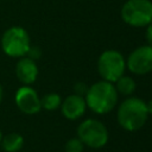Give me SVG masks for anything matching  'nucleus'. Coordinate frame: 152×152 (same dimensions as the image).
<instances>
[{
    "label": "nucleus",
    "instance_id": "nucleus-16",
    "mask_svg": "<svg viewBox=\"0 0 152 152\" xmlns=\"http://www.w3.org/2000/svg\"><path fill=\"white\" fill-rule=\"evenodd\" d=\"M74 90H75V94H76V95L83 96V95H86V93H87V90H88V87H87L86 83H83V82H78V83L75 84Z\"/></svg>",
    "mask_w": 152,
    "mask_h": 152
},
{
    "label": "nucleus",
    "instance_id": "nucleus-2",
    "mask_svg": "<svg viewBox=\"0 0 152 152\" xmlns=\"http://www.w3.org/2000/svg\"><path fill=\"white\" fill-rule=\"evenodd\" d=\"M147 116L146 102L138 97H128L122 101L116 114L119 125L128 132L140 129L145 125Z\"/></svg>",
    "mask_w": 152,
    "mask_h": 152
},
{
    "label": "nucleus",
    "instance_id": "nucleus-20",
    "mask_svg": "<svg viewBox=\"0 0 152 152\" xmlns=\"http://www.w3.org/2000/svg\"><path fill=\"white\" fill-rule=\"evenodd\" d=\"M1 139H2V132H1V129H0V142H1Z\"/></svg>",
    "mask_w": 152,
    "mask_h": 152
},
{
    "label": "nucleus",
    "instance_id": "nucleus-9",
    "mask_svg": "<svg viewBox=\"0 0 152 152\" xmlns=\"http://www.w3.org/2000/svg\"><path fill=\"white\" fill-rule=\"evenodd\" d=\"M86 100L83 96L72 94L66 96L61 103V110L64 118L69 120H76L81 118L86 112Z\"/></svg>",
    "mask_w": 152,
    "mask_h": 152
},
{
    "label": "nucleus",
    "instance_id": "nucleus-19",
    "mask_svg": "<svg viewBox=\"0 0 152 152\" xmlns=\"http://www.w3.org/2000/svg\"><path fill=\"white\" fill-rule=\"evenodd\" d=\"M2 94H4V90H2V87L0 84V104H1V101H2Z\"/></svg>",
    "mask_w": 152,
    "mask_h": 152
},
{
    "label": "nucleus",
    "instance_id": "nucleus-3",
    "mask_svg": "<svg viewBox=\"0 0 152 152\" xmlns=\"http://www.w3.org/2000/svg\"><path fill=\"white\" fill-rule=\"evenodd\" d=\"M30 46V36L21 26H11L1 36V49L10 57L20 58L26 56Z\"/></svg>",
    "mask_w": 152,
    "mask_h": 152
},
{
    "label": "nucleus",
    "instance_id": "nucleus-12",
    "mask_svg": "<svg viewBox=\"0 0 152 152\" xmlns=\"http://www.w3.org/2000/svg\"><path fill=\"white\" fill-rule=\"evenodd\" d=\"M115 89L118 91V94H121V95H132L135 90V81L129 77V76H125L122 75L116 82H115Z\"/></svg>",
    "mask_w": 152,
    "mask_h": 152
},
{
    "label": "nucleus",
    "instance_id": "nucleus-17",
    "mask_svg": "<svg viewBox=\"0 0 152 152\" xmlns=\"http://www.w3.org/2000/svg\"><path fill=\"white\" fill-rule=\"evenodd\" d=\"M145 37H146V42L148 43V45H152V23H150V24L146 26Z\"/></svg>",
    "mask_w": 152,
    "mask_h": 152
},
{
    "label": "nucleus",
    "instance_id": "nucleus-13",
    "mask_svg": "<svg viewBox=\"0 0 152 152\" xmlns=\"http://www.w3.org/2000/svg\"><path fill=\"white\" fill-rule=\"evenodd\" d=\"M62 99L57 93H49L40 99V106L45 110H56L61 107Z\"/></svg>",
    "mask_w": 152,
    "mask_h": 152
},
{
    "label": "nucleus",
    "instance_id": "nucleus-10",
    "mask_svg": "<svg viewBox=\"0 0 152 152\" xmlns=\"http://www.w3.org/2000/svg\"><path fill=\"white\" fill-rule=\"evenodd\" d=\"M15 75L19 82L25 86L34 83L38 77V66L36 64V61L26 56L20 57L15 65Z\"/></svg>",
    "mask_w": 152,
    "mask_h": 152
},
{
    "label": "nucleus",
    "instance_id": "nucleus-1",
    "mask_svg": "<svg viewBox=\"0 0 152 152\" xmlns=\"http://www.w3.org/2000/svg\"><path fill=\"white\" fill-rule=\"evenodd\" d=\"M86 104L96 114H107L118 102V91L113 83L99 81L91 84L86 93Z\"/></svg>",
    "mask_w": 152,
    "mask_h": 152
},
{
    "label": "nucleus",
    "instance_id": "nucleus-7",
    "mask_svg": "<svg viewBox=\"0 0 152 152\" xmlns=\"http://www.w3.org/2000/svg\"><path fill=\"white\" fill-rule=\"evenodd\" d=\"M127 69L134 75H146L152 71V45L134 49L126 61Z\"/></svg>",
    "mask_w": 152,
    "mask_h": 152
},
{
    "label": "nucleus",
    "instance_id": "nucleus-15",
    "mask_svg": "<svg viewBox=\"0 0 152 152\" xmlns=\"http://www.w3.org/2000/svg\"><path fill=\"white\" fill-rule=\"evenodd\" d=\"M26 56H27L28 58L36 61V59L40 58V56H42V51H40V49H39L38 46H32V45H31L30 49H28V51H27V53H26Z\"/></svg>",
    "mask_w": 152,
    "mask_h": 152
},
{
    "label": "nucleus",
    "instance_id": "nucleus-14",
    "mask_svg": "<svg viewBox=\"0 0 152 152\" xmlns=\"http://www.w3.org/2000/svg\"><path fill=\"white\" fill-rule=\"evenodd\" d=\"M84 147V144L78 138H71L66 141L64 150L65 152H82Z\"/></svg>",
    "mask_w": 152,
    "mask_h": 152
},
{
    "label": "nucleus",
    "instance_id": "nucleus-11",
    "mask_svg": "<svg viewBox=\"0 0 152 152\" xmlns=\"http://www.w3.org/2000/svg\"><path fill=\"white\" fill-rule=\"evenodd\" d=\"M0 146L5 152H18L24 146V138L21 134L15 132L8 133L6 135H2Z\"/></svg>",
    "mask_w": 152,
    "mask_h": 152
},
{
    "label": "nucleus",
    "instance_id": "nucleus-4",
    "mask_svg": "<svg viewBox=\"0 0 152 152\" xmlns=\"http://www.w3.org/2000/svg\"><path fill=\"white\" fill-rule=\"evenodd\" d=\"M121 19L129 26L144 27L152 23V1L127 0L121 7Z\"/></svg>",
    "mask_w": 152,
    "mask_h": 152
},
{
    "label": "nucleus",
    "instance_id": "nucleus-5",
    "mask_svg": "<svg viewBox=\"0 0 152 152\" xmlns=\"http://www.w3.org/2000/svg\"><path fill=\"white\" fill-rule=\"evenodd\" d=\"M126 70V61L116 50L103 51L97 59V71L103 81L115 83Z\"/></svg>",
    "mask_w": 152,
    "mask_h": 152
},
{
    "label": "nucleus",
    "instance_id": "nucleus-18",
    "mask_svg": "<svg viewBox=\"0 0 152 152\" xmlns=\"http://www.w3.org/2000/svg\"><path fill=\"white\" fill-rule=\"evenodd\" d=\"M146 108H147V113L152 115V99L146 103Z\"/></svg>",
    "mask_w": 152,
    "mask_h": 152
},
{
    "label": "nucleus",
    "instance_id": "nucleus-8",
    "mask_svg": "<svg viewBox=\"0 0 152 152\" xmlns=\"http://www.w3.org/2000/svg\"><path fill=\"white\" fill-rule=\"evenodd\" d=\"M14 101L18 109L27 115H33L40 112V97L38 96L37 91L31 88L30 86L20 87L14 95Z\"/></svg>",
    "mask_w": 152,
    "mask_h": 152
},
{
    "label": "nucleus",
    "instance_id": "nucleus-6",
    "mask_svg": "<svg viewBox=\"0 0 152 152\" xmlns=\"http://www.w3.org/2000/svg\"><path fill=\"white\" fill-rule=\"evenodd\" d=\"M77 138L88 147L101 148L108 141V131L106 126L96 119L82 121L77 128Z\"/></svg>",
    "mask_w": 152,
    "mask_h": 152
}]
</instances>
